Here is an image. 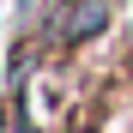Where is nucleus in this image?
I'll use <instances>...</instances> for the list:
<instances>
[{
    "instance_id": "obj_1",
    "label": "nucleus",
    "mask_w": 133,
    "mask_h": 133,
    "mask_svg": "<svg viewBox=\"0 0 133 133\" xmlns=\"http://www.w3.org/2000/svg\"><path fill=\"white\" fill-rule=\"evenodd\" d=\"M103 24H109V0H79V12H73V18H61L66 42H79V36H97Z\"/></svg>"
}]
</instances>
